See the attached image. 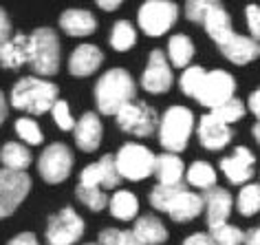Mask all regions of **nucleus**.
Masks as SVG:
<instances>
[{"label": "nucleus", "instance_id": "1", "mask_svg": "<svg viewBox=\"0 0 260 245\" xmlns=\"http://www.w3.org/2000/svg\"><path fill=\"white\" fill-rule=\"evenodd\" d=\"M137 86L126 69L106 71L95 84V102L104 115H117L126 104L135 100Z\"/></svg>", "mask_w": 260, "mask_h": 245}, {"label": "nucleus", "instance_id": "2", "mask_svg": "<svg viewBox=\"0 0 260 245\" xmlns=\"http://www.w3.org/2000/svg\"><path fill=\"white\" fill-rule=\"evenodd\" d=\"M55 102H57V86L51 84L44 77H36V75L20 77L11 88V104H14V108L31 115L49 113Z\"/></svg>", "mask_w": 260, "mask_h": 245}, {"label": "nucleus", "instance_id": "3", "mask_svg": "<svg viewBox=\"0 0 260 245\" xmlns=\"http://www.w3.org/2000/svg\"><path fill=\"white\" fill-rule=\"evenodd\" d=\"M27 53L36 77H51L60 71V38L53 29L40 27L27 36Z\"/></svg>", "mask_w": 260, "mask_h": 245}, {"label": "nucleus", "instance_id": "4", "mask_svg": "<svg viewBox=\"0 0 260 245\" xmlns=\"http://www.w3.org/2000/svg\"><path fill=\"white\" fill-rule=\"evenodd\" d=\"M159 141L168 152H181L185 150L187 139L194 131V113L185 106H170L159 117Z\"/></svg>", "mask_w": 260, "mask_h": 245}, {"label": "nucleus", "instance_id": "5", "mask_svg": "<svg viewBox=\"0 0 260 245\" xmlns=\"http://www.w3.org/2000/svg\"><path fill=\"white\" fill-rule=\"evenodd\" d=\"M113 159L119 177L128 181H144L154 172V152L141 144H123Z\"/></svg>", "mask_w": 260, "mask_h": 245}, {"label": "nucleus", "instance_id": "6", "mask_svg": "<svg viewBox=\"0 0 260 245\" xmlns=\"http://www.w3.org/2000/svg\"><path fill=\"white\" fill-rule=\"evenodd\" d=\"M179 18V7L170 0H148L139 7V29L150 38H159L174 27Z\"/></svg>", "mask_w": 260, "mask_h": 245}, {"label": "nucleus", "instance_id": "7", "mask_svg": "<svg viewBox=\"0 0 260 245\" xmlns=\"http://www.w3.org/2000/svg\"><path fill=\"white\" fill-rule=\"evenodd\" d=\"M234 91H236V80L232 77V73H227V71H210L207 73L205 71L203 80L194 93V100L214 111V108L223 106L225 102H230L234 98Z\"/></svg>", "mask_w": 260, "mask_h": 245}, {"label": "nucleus", "instance_id": "8", "mask_svg": "<svg viewBox=\"0 0 260 245\" xmlns=\"http://www.w3.org/2000/svg\"><path fill=\"white\" fill-rule=\"evenodd\" d=\"M115 117H117V126L123 133L135 135V137H150L159 126L157 111L146 102H130Z\"/></svg>", "mask_w": 260, "mask_h": 245}, {"label": "nucleus", "instance_id": "9", "mask_svg": "<svg viewBox=\"0 0 260 245\" xmlns=\"http://www.w3.org/2000/svg\"><path fill=\"white\" fill-rule=\"evenodd\" d=\"M71 170H73V152L69 146L60 144H49L42 150L40 159H38V172L47 183H62L67 181Z\"/></svg>", "mask_w": 260, "mask_h": 245}, {"label": "nucleus", "instance_id": "10", "mask_svg": "<svg viewBox=\"0 0 260 245\" xmlns=\"http://www.w3.org/2000/svg\"><path fill=\"white\" fill-rule=\"evenodd\" d=\"M84 236V219L73 208H62L57 215L49 217L47 243L49 245H73Z\"/></svg>", "mask_w": 260, "mask_h": 245}, {"label": "nucleus", "instance_id": "11", "mask_svg": "<svg viewBox=\"0 0 260 245\" xmlns=\"http://www.w3.org/2000/svg\"><path fill=\"white\" fill-rule=\"evenodd\" d=\"M31 179L27 172H14L0 168V219H7L27 199Z\"/></svg>", "mask_w": 260, "mask_h": 245}, {"label": "nucleus", "instance_id": "12", "mask_svg": "<svg viewBox=\"0 0 260 245\" xmlns=\"http://www.w3.org/2000/svg\"><path fill=\"white\" fill-rule=\"evenodd\" d=\"M141 86L148 93H166L172 88V67L164 51L154 49L148 57V67L141 75Z\"/></svg>", "mask_w": 260, "mask_h": 245}, {"label": "nucleus", "instance_id": "13", "mask_svg": "<svg viewBox=\"0 0 260 245\" xmlns=\"http://www.w3.org/2000/svg\"><path fill=\"white\" fill-rule=\"evenodd\" d=\"M253 164H256V157H253V152L249 148L236 146L230 157L220 159V170L225 172V177L230 179V183L245 186L253 177Z\"/></svg>", "mask_w": 260, "mask_h": 245}, {"label": "nucleus", "instance_id": "14", "mask_svg": "<svg viewBox=\"0 0 260 245\" xmlns=\"http://www.w3.org/2000/svg\"><path fill=\"white\" fill-rule=\"evenodd\" d=\"M119 181H121V177L115 168L113 155H104L100 161L86 166L80 172V183L88 186V188H117Z\"/></svg>", "mask_w": 260, "mask_h": 245}, {"label": "nucleus", "instance_id": "15", "mask_svg": "<svg viewBox=\"0 0 260 245\" xmlns=\"http://www.w3.org/2000/svg\"><path fill=\"white\" fill-rule=\"evenodd\" d=\"M197 135H199L201 146L207 148V150H220V148H225L234 137L232 128L227 124H223V121H218L210 113H205L203 117L199 119Z\"/></svg>", "mask_w": 260, "mask_h": 245}, {"label": "nucleus", "instance_id": "16", "mask_svg": "<svg viewBox=\"0 0 260 245\" xmlns=\"http://www.w3.org/2000/svg\"><path fill=\"white\" fill-rule=\"evenodd\" d=\"M203 208H207V225H218V223H227V219L232 215L234 208V199L225 188H207L203 190Z\"/></svg>", "mask_w": 260, "mask_h": 245}, {"label": "nucleus", "instance_id": "17", "mask_svg": "<svg viewBox=\"0 0 260 245\" xmlns=\"http://www.w3.org/2000/svg\"><path fill=\"white\" fill-rule=\"evenodd\" d=\"M75 144L80 150L84 152H93L97 150L102 141V133H104V126H102V119L97 113H84L80 119L75 121Z\"/></svg>", "mask_w": 260, "mask_h": 245}, {"label": "nucleus", "instance_id": "18", "mask_svg": "<svg viewBox=\"0 0 260 245\" xmlns=\"http://www.w3.org/2000/svg\"><path fill=\"white\" fill-rule=\"evenodd\" d=\"M104 62V53L95 44H80L69 57V71L75 77H88L93 75Z\"/></svg>", "mask_w": 260, "mask_h": 245}, {"label": "nucleus", "instance_id": "19", "mask_svg": "<svg viewBox=\"0 0 260 245\" xmlns=\"http://www.w3.org/2000/svg\"><path fill=\"white\" fill-rule=\"evenodd\" d=\"M166 212L172 217V221H177V223L192 221V219H197L201 212H203V199H201V195H197V192H190L187 188H183L172 197V201L168 203Z\"/></svg>", "mask_w": 260, "mask_h": 245}, {"label": "nucleus", "instance_id": "20", "mask_svg": "<svg viewBox=\"0 0 260 245\" xmlns=\"http://www.w3.org/2000/svg\"><path fill=\"white\" fill-rule=\"evenodd\" d=\"M220 53L234 64H249L260 55V44L249 36L234 34L225 44H220Z\"/></svg>", "mask_w": 260, "mask_h": 245}, {"label": "nucleus", "instance_id": "21", "mask_svg": "<svg viewBox=\"0 0 260 245\" xmlns=\"http://www.w3.org/2000/svg\"><path fill=\"white\" fill-rule=\"evenodd\" d=\"M60 29L73 38L93 36L97 31V20L88 9H67L60 16Z\"/></svg>", "mask_w": 260, "mask_h": 245}, {"label": "nucleus", "instance_id": "22", "mask_svg": "<svg viewBox=\"0 0 260 245\" xmlns=\"http://www.w3.org/2000/svg\"><path fill=\"white\" fill-rule=\"evenodd\" d=\"M133 236L137 238L141 245H161L168 241V230L166 225L159 221L157 217L152 215H146V217H139L133 225Z\"/></svg>", "mask_w": 260, "mask_h": 245}, {"label": "nucleus", "instance_id": "23", "mask_svg": "<svg viewBox=\"0 0 260 245\" xmlns=\"http://www.w3.org/2000/svg\"><path fill=\"white\" fill-rule=\"evenodd\" d=\"M159 179V186H177L183 183V175H185V166L177 155H159L154 157V172Z\"/></svg>", "mask_w": 260, "mask_h": 245}, {"label": "nucleus", "instance_id": "24", "mask_svg": "<svg viewBox=\"0 0 260 245\" xmlns=\"http://www.w3.org/2000/svg\"><path fill=\"white\" fill-rule=\"evenodd\" d=\"M203 24H205L207 36H210L212 40L218 44V47H220V44H225V42L234 36L232 18H230V14L225 11L223 5H216V7H214V9L210 11V14L205 16Z\"/></svg>", "mask_w": 260, "mask_h": 245}, {"label": "nucleus", "instance_id": "25", "mask_svg": "<svg viewBox=\"0 0 260 245\" xmlns=\"http://www.w3.org/2000/svg\"><path fill=\"white\" fill-rule=\"evenodd\" d=\"M27 36L16 34L0 47V64L5 69H20L27 64Z\"/></svg>", "mask_w": 260, "mask_h": 245}, {"label": "nucleus", "instance_id": "26", "mask_svg": "<svg viewBox=\"0 0 260 245\" xmlns=\"http://www.w3.org/2000/svg\"><path fill=\"white\" fill-rule=\"evenodd\" d=\"M0 161H3L5 170L24 172L31 164V150L24 144H18V141H7L0 148Z\"/></svg>", "mask_w": 260, "mask_h": 245}, {"label": "nucleus", "instance_id": "27", "mask_svg": "<svg viewBox=\"0 0 260 245\" xmlns=\"http://www.w3.org/2000/svg\"><path fill=\"white\" fill-rule=\"evenodd\" d=\"M108 210L110 215L119 221H133L139 212V201L130 190H117L113 197L108 199Z\"/></svg>", "mask_w": 260, "mask_h": 245}, {"label": "nucleus", "instance_id": "28", "mask_svg": "<svg viewBox=\"0 0 260 245\" xmlns=\"http://www.w3.org/2000/svg\"><path fill=\"white\" fill-rule=\"evenodd\" d=\"M168 57H170L172 67H187L194 57V44L187 36L177 34L168 40Z\"/></svg>", "mask_w": 260, "mask_h": 245}, {"label": "nucleus", "instance_id": "29", "mask_svg": "<svg viewBox=\"0 0 260 245\" xmlns=\"http://www.w3.org/2000/svg\"><path fill=\"white\" fill-rule=\"evenodd\" d=\"M183 177L187 179L190 186L201 188V190H207V188L216 186V170H214L210 164H205V161H194L190 168L185 170Z\"/></svg>", "mask_w": 260, "mask_h": 245}, {"label": "nucleus", "instance_id": "30", "mask_svg": "<svg viewBox=\"0 0 260 245\" xmlns=\"http://www.w3.org/2000/svg\"><path fill=\"white\" fill-rule=\"evenodd\" d=\"M135 42H137V31H135V27L128 20H119L113 24V31H110V47L115 51L123 53V51L133 49Z\"/></svg>", "mask_w": 260, "mask_h": 245}, {"label": "nucleus", "instance_id": "31", "mask_svg": "<svg viewBox=\"0 0 260 245\" xmlns=\"http://www.w3.org/2000/svg\"><path fill=\"white\" fill-rule=\"evenodd\" d=\"M236 208L243 217H253L260 210V186L258 183H247L238 192Z\"/></svg>", "mask_w": 260, "mask_h": 245}, {"label": "nucleus", "instance_id": "32", "mask_svg": "<svg viewBox=\"0 0 260 245\" xmlns=\"http://www.w3.org/2000/svg\"><path fill=\"white\" fill-rule=\"evenodd\" d=\"M207 234L212 236V241L216 243V245H240V243L245 241L243 230H238L236 225H230V223L212 225Z\"/></svg>", "mask_w": 260, "mask_h": 245}, {"label": "nucleus", "instance_id": "33", "mask_svg": "<svg viewBox=\"0 0 260 245\" xmlns=\"http://www.w3.org/2000/svg\"><path fill=\"white\" fill-rule=\"evenodd\" d=\"M75 195L88 210H93V212H102L104 208H108V197L102 188H88V186L77 183Z\"/></svg>", "mask_w": 260, "mask_h": 245}, {"label": "nucleus", "instance_id": "34", "mask_svg": "<svg viewBox=\"0 0 260 245\" xmlns=\"http://www.w3.org/2000/svg\"><path fill=\"white\" fill-rule=\"evenodd\" d=\"M185 188V183H177V186H154V188L150 190V205L154 210H159V212H166L168 208V203L172 201V197L177 195V192H181Z\"/></svg>", "mask_w": 260, "mask_h": 245}, {"label": "nucleus", "instance_id": "35", "mask_svg": "<svg viewBox=\"0 0 260 245\" xmlns=\"http://www.w3.org/2000/svg\"><path fill=\"white\" fill-rule=\"evenodd\" d=\"M214 115L218 121H223V124H234V121H238V119H243V115H245V104L240 100L236 98H232L230 102H225L223 106H218V108H214V111L210 113Z\"/></svg>", "mask_w": 260, "mask_h": 245}, {"label": "nucleus", "instance_id": "36", "mask_svg": "<svg viewBox=\"0 0 260 245\" xmlns=\"http://www.w3.org/2000/svg\"><path fill=\"white\" fill-rule=\"evenodd\" d=\"M16 133H18V137L29 146H40L42 144V131H40V126H38V121L31 119V117L18 119L16 121Z\"/></svg>", "mask_w": 260, "mask_h": 245}, {"label": "nucleus", "instance_id": "37", "mask_svg": "<svg viewBox=\"0 0 260 245\" xmlns=\"http://www.w3.org/2000/svg\"><path fill=\"white\" fill-rule=\"evenodd\" d=\"M100 245H141L130 230L106 228L100 232Z\"/></svg>", "mask_w": 260, "mask_h": 245}, {"label": "nucleus", "instance_id": "38", "mask_svg": "<svg viewBox=\"0 0 260 245\" xmlns=\"http://www.w3.org/2000/svg\"><path fill=\"white\" fill-rule=\"evenodd\" d=\"M216 5H220V3H216V0H190V3L185 5V18L190 22L203 24L205 16L210 14Z\"/></svg>", "mask_w": 260, "mask_h": 245}, {"label": "nucleus", "instance_id": "39", "mask_svg": "<svg viewBox=\"0 0 260 245\" xmlns=\"http://www.w3.org/2000/svg\"><path fill=\"white\" fill-rule=\"evenodd\" d=\"M203 75H205L203 67L185 69L183 75H181V80H179V86H181V91H183V95H187V98H194V93H197V88L201 84V80H203Z\"/></svg>", "mask_w": 260, "mask_h": 245}, {"label": "nucleus", "instance_id": "40", "mask_svg": "<svg viewBox=\"0 0 260 245\" xmlns=\"http://www.w3.org/2000/svg\"><path fill=\"white\" fill-rule=\"evenodd\" d=\"M51 113H53L55 124L60 126L62 131H73L75 128V119H73V115L69 111V104L64 100H57L55 104L51 106Z\"/></svg>", "mask_w": 260, "mask_h": 245}, {"label": "nucleus", "instance_id": "41", "mask_svg": "<svg viewBox=\"0 0 260 245\" xmlns=\"http://www.w3.org/2000/svg\"><path fill=\"white\" fill-rule=\"evenodd\" d=\"M247 24H249V31H251L249 38L258 42V38H260V9L256 5H249V7H247Z\"/></svg>", "mask_w": 260, "mask_h": 245}, {"label": "nucleus", "instance_id": "42", "mask_svg": "<svg viewBox=\"0 0 260 245\" xmlns=\"http://www.w3.org/2000/svg\"><path fill=\"white\" fill-rule=\"evenodd\" d=\"M9 38H11V22H9L7 11L0 7V47H3Z\"/></svg>", "mask_w": 260, "mask_h": 245}, {"label": "nucleus", "instance_id": "43", "mask_svg": "<svg viewBox=\"0 0 260 245\" xmlns=\"http://www.w3.org/2000/svg\"><path fill=\"white\" fill-rule=\"evenodd\" d=\"M183 245H216L212 241L210 234H205V232H197V234H190L183 241Z\"/></svg>", "mask_w": 260, "mask_h": 245}, {"label": "nucleus", "instance_id": "44", "mask_svg": "<svg viewBox=\"0 0 260 245\" xmlns=\"http://www.w3.org/2000/svg\"><path fill=\"white\" fill-rule=\"evenodd\" d=\"M7 245H40V243H38L36 234H31V232H22V234H18V236L11 238Z\"/></svg>", "mask_w": 260, "mask_h": 245}, {"label": "nucleus", "instance_id": "45", "mask_svg": "<svg viewBox=\"0 0 260 245\" xmlns=\"http://www.w3.org/2000/svg\"><path fill=\"white\" fill-rule=\"evenodd\" d=\"M249 111L256 115H260V91H253L251 95H249Z\"/></svg>", "mask_w": 260, "mask_h": 245}, {"label": "nucleus", "instance_id": "46", "mask_svg": "<svg viewBox=\"0 0 260 245\" xmlns=\"http://www.w3.org/2000/svg\"><path fill=\"white\" fill-rule=\"evenodd\" d=\"M245 245H260V230L258 228H253V230H249L245 234V241H243Z\"/></svg>", "mask_w": 260, "mask_h": 245}, {"label": "nucleus", "instance_id": "47", "mask_svg": "<svg viewBox=\"0 0 260 245\" xmlns=\"http://www.w3.org/2000/svg\"><path fill=\"white\" fill-rule=\"evenodd\" d=\"M97 7H102L106 11H115V9L121 7V0H100V3H97Z\"/></svg>", "mask_w": 260, "mask_h": 245}, {"label": "nucleus", "instance_id": "48", "mask_svg": "<svg viewBox=\"0 0 260 245\" xmlns=\"http://www.w3.org/2000/svg\"><path fill=\"white\" fill-rule=\"evenodd\" d=\"M5 119H7V100H5V93L0 91V126Z\"/></svg>", "mask_w": 260, "mask_h": 245}, {"label": "nucleus", "instance_id": "49", "mask_svg": "<svg viewBox=\"0 0 260 245\" xmlns=\"http://www.w3.org/2000/svg\"><path fill=\"white\" fill-rule=\"evenodd\" d=\"M253 139H256V141H260V126H258V124L253 126Z\"/></svg>", "mask_w": 260, "mask_h": 245}, {"label": "nucleus", "instance_id": "50", "mask_svg": "<svg viewBox=\"0 0 260 245\" xmlns=\"http://www.w3.org/2000/svg\"><path fill=\"white\" fill-rule=\"evenodd\" d=\"M84 245H97V243H84Z\"/></svg>", "mask_w": 260, "mask_h": 245}]
</instances>
